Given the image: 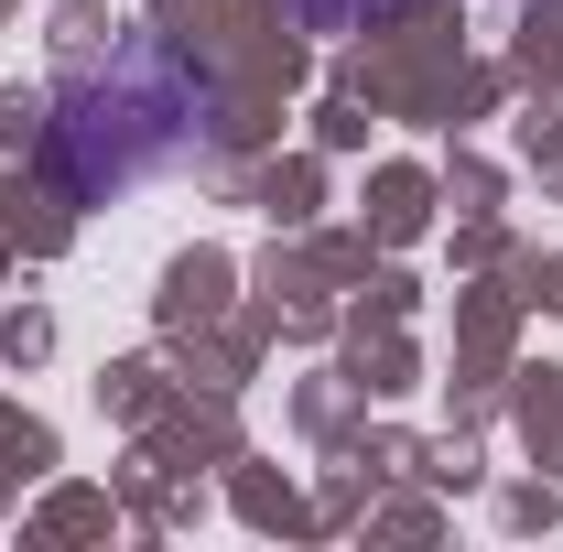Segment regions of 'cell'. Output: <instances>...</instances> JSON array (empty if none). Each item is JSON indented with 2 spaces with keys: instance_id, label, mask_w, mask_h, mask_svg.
Wrapping results in <instances>:
<instances>
[{
  "instance_id": "cell-1",
  "label": "cell",
  "mask_w": 563,
  "mask_h": 552,
  "mask_svg": "<svg viewBox=\"0 0 563 552\" xmlns=\"http://www.w3.org/2000/svg\"><path fill=\"white\" fill-rule=\"evenodd\" d=\"M228 120H217V76L163 44V33H109L87 44L55 98H44V163L76 207H109L131 185H163L185 163H217Z\"/></svg>"
},
{
  "instance_id": "cell-2",
  "label": "cell",
  "mask_w": 563,
  "mask_h": 552,
  "mask_svg": "<svg viewBox=\"0 0 563 552\" xmlns=\"http://www.w3.org/2000/svg\"><path fill=\"white\" fill-rule=\"evenodd\" d=\"M314 33H357V22H390V11H412V0H292Z\"/></svg>"
}]
</instances>
